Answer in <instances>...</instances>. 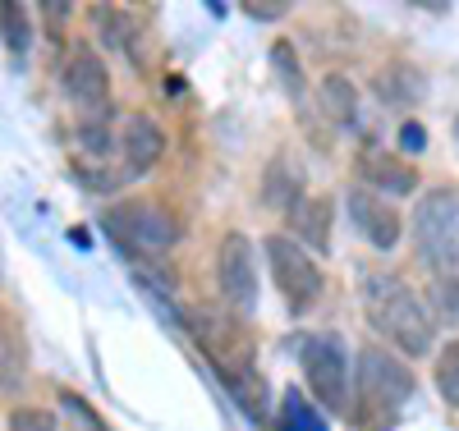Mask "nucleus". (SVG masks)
Here are the masks:
<instances>
[{"label": "nucleus", "mask_w": 459, "mask_h": 431, "mask_svg": "<svg viewBox=\"0 0 459 431\" xmlns=\"http://www.w3.org/2000/svg\"><path fill=\"white\" fill-rule=\"evenodd\" d=\"M344 211H350L354 229L363 234L372 248L386 253V248L400 244L404 220H400V211H395L391 203H381V193H372V188H350V193H344Z\"/></svg>", "instance_id": "nucleus-9"}, {"label": "nucleus", "mask_w": 459, "mask_h": 431, "mask_svg": "<svg viewBox=\"0 0 459 431\" xmlns=\"http://www.w3.org/2000/svg\"><path fill=\"white\" fill-rule=\"evenodd\" d=\"M428 307H432V317L459 326V276L432 280V289H428Z\"/></svg>", "instance_id": "nucleus-17"}, {"label": "nucleus", "mask_w": 459, "mask_h": 431, "mask_svg": "<svg viewBox=\"0 0 459 431\" xmlns=\"http://www.w3.org/2000/svg\"><path fill=\"white\" fill-rule=\"evenodd\" d=\"M413 372L400 354H391V349H359V372H354V422L363 431H391L404 413V404L413 400Z\"/></svg>", "instance_id": "nucleus-2"}, {"label": "nucleus", "mask_w": 459, "mask_h": 431, "mask_svg": "<svg viewBox=\"0 0 459 431\" xmlns=\"http://www.w3.org/2000/svg\"><path fill=\"white\" fill-rule=\"evenodd\" d=\"M432 381H437V395H441L450 409H459V340H450L441 354H437Z\"/></svg>", "instance_id": "nucleus-16"}, {"label": "nucleus", "mask_w": 459, "mask_h": 431, "mask_svg": "<svg viewBox=\"0 0 459 431\" xmlns=\"http://www.w3.org/2000/svg\"><path fill=\"white\" fill-rule=\"evenodd\" d=\"M423 73L409 69V65H391L386 73L377 78V92L381 101H391V106H413V101H423Z\"/></svg>", "instance_id": "nucleus-14"}, {"label": "nucleus", "mask_w": 459, "mask_h": 431, "mask_svg": "<svg viewBox=\"0 0 459 431\" xmlns=\"http://www.w3.org/2000/svg\"><path fill=\"white\" fill-rule=\"evenodd\" d=\"M400 147H404V151H423V147H428V134H423V125H418V120L400 125Z\"/></svg>", "instance_id": "nucleus-22"}, {"label": "nucleus", "mask_w": 459, "mask_h": 431, "mask_svg": "<svg viewBox=\"0 0 459 431\" xmlns=\"http://www.w3.org/2000/svg\"><path fill=\"white\" fill-rule=\"evenodd\" d=\"M317 101H322V110H326L331 125H354V115H359V92H354V83H350L344 73H326V78H322Z\"/></svg>", "instance_id": "nucleus-13"}, {"label": "nucleus", "mask_w": 459, "mask_h": 431, "mask_svg": "<svg viewBox=\"0 0 459 431\" xmlns=\"http://www.w3.org/2000/svg\"><path fill=\"white\" fill-rule=\"evenodd\" d=\"M216 285H221V298L230 303L235 317H253L257 312L262 276H257V253L248 244V234L230 229L221 239V248H216Z\"/></svg>", "instance_id": "nucleus-7"}, {"label": "nucleus", "mask_w": 459, "mask_h": 431, "mask_svg": "<svg viewBox=\"0 0 459 431\" xmlns=\"http://www.w3.org/2000/svg\"><path fill=\"white\" fill-rule=\"evenodd\" d=\"M299 363H303V381H308L313 400L331 413L350 409L354 381H350V354H344V340L331 331H313L299 340Z\"/></svg>", "instance_id": "nucleus-5"}, {"label": "nucleus", "mask_w": 459, "mask_h": 431, "mask_svg": "<svg viewBox=\"0 0 459 431\" xmlns=\"http://www.w3.org/2000/svg\"><path fill=\"white\" fill-rule=\"evenodd\" d=\"M23 376H28L23 340L14 335V326H5V317H0V390H19Z\"/></svg>", "instance_id": "nucleus-15"}, {"label": "nucleus", "mask_w": 459, "mask_h": 431, "mask_svg": "<svg viewBox=\"0 0 459 431\" xmlns=\"http://www.w3.org/2000/svg\"><path fill=\"white\" fill-rule=\"evenodd\" d=\"M413 253L437 280L459 276V188H428L413 207Z\"/></svg>", "instance_id": "nucleus-3"}, {"label": "nucleus", "mask_w": 459, "mask_h": 431, "mask_svg": "<svg viewBox=\"0 0 459 431\" xmlns=\"http://www.w3.org/2000/svg\"><path fill=\"white\" fill-rule=\"evenodd\" d=\"M272 65H276V73L285 78L290 97L303 101V73H299V60H294V47H290V42H276V47H272Z\"/></svg>", "instance_id": "nucleus-19"}, {"label": "nucleus", "mask_w": 459, "mask_h": 431, "mask_svg": "<svg viewBox=\"0 0 459 431\" xmlns=\"http://www.w3.org/2000/svg\"><path fill=\"white\" fill-rule=\"evenodd\" d=\"M120 151H125L129 175H147L152 166L161 161V151H166V134H161V125L152 120L147 110L125 115V125H120Z\"/></svg>", "instance_id": "nucleus-10"}, {"label": "nucleus", "mask_w": 459, "mask_h": 431, "mask_svg": "<svg viewBox=\"0 0 459 431\" xmlns=\"http://www.w3.org/2000/svg\"><path fill=\"white\" fill-rule=\"evenodd\" d=\"M0 32H5V47L14 56H28V19H23V5H5L0 10Z\"/></svg>", "instance_id": "nucleus-18"}, {"label": "nucleus", "mask_w": 459, "mask_h": 431, "mask_svg": "<svg viewBox=\"0 0 459 431\" xmlns=\"http://www.w3.org/2000/svg\"><path fill=\"white\" fill-rule=\"evenodd\" d=\"M266 271L290 312H308L322 298V266L294 234H266Z\"/></svg>", "instance_id": "nucleus-6"}, {"label": "nucleus", "mask_w": 459, "mask_h": 431, "mask_svg": "<svg viewBox=\"0 0 459 431\" xmlns=\"http://www.w3.org/2000/svg\"><path fill=\"white\" fill-rule=\"evenodd\" d=\"M10 431H56V418L47 409H14L10 413Z\"/></svg>", "instance_id": "nucleus-21"}, {"label": "nucleus", "mask_w": 459, "mask_h": 431, "mask_svg": "<svg viewBox=\"0 0 459 431\" xmlns=\"http://www.w3.org/2000/svg\"><path fill=\"white\" fill-rule=\"evenodd\" d=\"M285 431H326L322 418H317L308 404H303L299 390H290V395H285Z\"/></svg>", "instance_id": "nucleus-20"}, {"label": "nucleus", "mask_w": 459, "mask_h": 431, "mask_svg": "<svg viewBox=\"0 0 459 431\" xmlns=\"http://www.w3.org/2000/svg\"><path fill=\"white\" fill-rule=\"evenodd\" d=\"M331 225H335V203L322 198V193H313V198H294L290 207V229L303 239V248L308 253H326L331 248Z\"/></svg>", "instance_id": "nucleus-11"}, {"label": "nucleus", "mask_w": 459, "mask_h": 431, "mask_svg": "<svg viewBox=\"0 0 459 431\" xmlns=\"http://www.w3.org/2000/svg\"><path fill=\"white\" fill-rule=\"evenodd\" d=\"M363 307L377 335H386L404 358H423L437 349V317L428 298L409 289L395 271H363Z\"/></svg>", "instance_id": "nucleus-1"}, {"label": "nucleus", "mask_w": 459, "mask_h": 431, "mask_svg": "<svg viewBox=\"0 0 459 431\" xmlns=\"http://www.w3.org/2000/svg\"><path fill=\"white\" fill-rule=\"evenodd\" d=\"M248 14H266V19H272V14H285V5H244Z\"/></svg>", "instance_id": "nucleus-23"}, {"label": "nucleus", "mask_w": 459, "mask_h": 431, "mask_svg": "<svg viewBox=\"0 0 459 431\" xmlns=\"http://www.w3.org/2000/svg\"><path fill=\"white\" fill-rule=\"evenodd\" d=\"M359 170H363L372 193H395V198H409V193L418 188V170L409 161H400V156H391V151H368Z\"/></svg>", "instance_id": "nucleus-12"}, {"label": "nucleus", "mask_w": 459, "mask_h": 431, "mask_svg": "<svg viewBox=\"0 0 459 431\" xmlns=\"http://www.w3.org/2000/svg\"><path fill=\"white\" fill-rule=\"evenodd\" d=\"M65 92L69 101L83 110V120H97V115H110V73L101 65L97 51H74L65 65Z\"/></svg>", "instance_id": "nucleus-8"}, {"label": "nucleus", "mask_w": 459, "mask_h": 431, "mask_svg": "<svg viewBox=\"0 0 459 431\" xmlns=\"http://www.w3.org/2000/svg\"><path fill=\"white\" fill-rule=\"evenodd\" d=\"M101 229L110 234L115 244H125L134 253H170L184 239V225L166 203H152V198H129V203H115L101 211Z\"/></svg>", "instance_id": "nucleus-4"}]
</instances>
